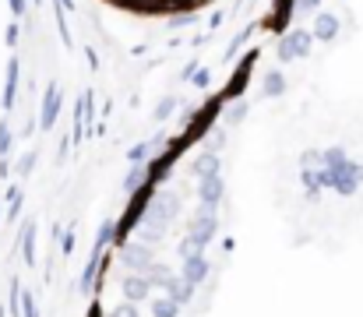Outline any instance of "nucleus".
Instances as JSON below:
<instances>
[{
  "mask_svg": "<svg viewBox=\"0 0 363 317\" xmlns=\"http://www.w3.org/2000/svg\"><path fill=\"white\" fill-rule=\"evenodd\" d=\"M191 82H194L198 89H208V71H198V67H194V78H191Z\"/></svg>",
  "mask_w": 363,
  "mask_h": 317,
  "instance_id": "obj_33",
  "label": "nucleus"
},
{
  "mask_svg": "<svg viewBox=\"0 0 363 317\" xmlns=\"http://www.w3.org/2000/svg\"><path fill=\"white\" fill-rule=\"evenodd\" d=\"M321 166V148H303L300 152V169H318Z\"/></svg>",
  "mask_w": 363,
  "mask_h": 317,
  "instance_id": "obj_24",
  "label": "nucleus"
},
{
  "mask_svg": "<svg viewBox=\"0 0 363 317\" xmlns=\"http://www.w3.org/2000/svg\"><path fill=\"white\" fill-rule=\"evenodd\" d=\"M14 39H18V25H7V43L14 46Z\"/></svg>",
  "mask_w": 363,
  "mask_h": 317,
  "instance_id": "obj_35",
  "label": "nucleus"
},
{
  "mask_svg": "<svg viewBox=\"0 0 363 317\" xmlns=\"http://www.w3.org/2000/svg\"><path fill=\"white\" fill-rule=\"evenodd\" d=\"M71 250H74V233L64 236V254H71Z\"/></svg>",
  "mask_w": 363,
  "mask_h": 317,
  "instance_id": "obj_34",
  "label": "nucleus"
},
{
  "mask_svg": "<svg viewBox=\"0 0 363 317\" xmlns=\"http://www.w3.org/2000/svg\"><path fill=\"white\" fill-rule=\"evenodd\" d=\"M216 233H219V205H201L198 201V211H194L191 229H187V240L198 243V247H205Z\"/></svg>",
  "mask_w": 363,
  "mask_h": 317,
  "instance_id": "obj_2",
  "label": "nucleus"
},
{
  "mask_svg": "<svg viewBox=\"0 0 363 317\" xmlns=\"http://www.w3.org/2000/svg\"><path fill=\"white\" fill-rule=\"evenodd\" d=\"M300 184H303L307 201H318V198H321V180H318V169H300Z\"/></svg>",
  "mask_w": 363,
  "mask_h": 317,
  "instance_id": "obj_18",
  "label": "nucleus"
},
{
  "mask_svg": "<svg viewBox=\"0 0 363 317\" xmlns=\"http://www.w3.org/2000/svg\"><path fill=\"white\" fill-rule=\"evenodd\" d=\"M145 279H148V286H152V289H159V293H169V289L177 286V279H180V275H177L169 265H155V261H152V265L145 268Z\"/></svg>",
  "mask_w": 363,
  "mask_h": 317,
  "instance_id": "obj_9",
  "label": "nucleus"
},
{
  "mask_svg": "<svg viewBox=\"0 0 363 317\" xmlns=\"http://www.w3.org/2000/svg\"><path fill=\"white\" fill-rule=\"evenodd\" d=\"M32 166H35V152H28V155H21V162H18V173L25 177V173H32Z\"/></svg>",
  "mask_w": 363,
  "mask_h": 317,
  "instance_id": "obj_32",
  "label": "nucleus"
},
{
  "mask_svg": "<svg viewBox=\"0 0 363 317\" xmlns=\"http://www.w3.org/2000/svg\"><path fill=\"white\" fill-rule=\"evenodd\" d=\"M123 265H127L130 272H145V268L152 265V247L141 243V240H138V243H127V247H123Z\"/></svg>",
  "mask_w": 363,
  "mask_h": 317,
  "instance_id": "obj_10",
  "label": "nucleus"
},
{
  "mask_svg": "<svg viewBox=\"0 0 363 317\" xmlns=\"http://www.w3.org/2000/svg\"><path fill=\"white\" fill-rule=\"evenodd\" d=\"M60 106H64V92H60V85H50V92H46V99H43V109H39V127H43V130H50V127L57 123Z\"/></svg>",
  "mask_w": 363,
  "mask_h": 317,
  "instance_id": "obj_8",
  "label": "nucleus"
},
{
  "mask_svg": "<svg viewBox=\"0 0 363 317\" xmlns=\"http://www.w3.org/2000/svg\"><path fill=\"white\" fill-rule=\"evenodd\" d=\"M159 148H162V138H152V141H141V145H134V148L127 152V162H130V166H141V162H145V159H148L152 152H159Z\"/></svg>",
  "mask_w": 363,
  "mask_h": 317,
  "instance_id": "obj_15",
  "label": "nucleus"
},
{
  "mask_svg": "<svg viewBox=\"0 0 363 317\" xmlns=\"http://www.w3.org/2000/svg\"><path fill=\"white\" fill-rule=\"evenodd\" d=\"M226 198V180L223 173H212V177H201L198 180V201L201 205H223Z\"/></svg>",
  "mask_w": 363,
  "mask_h": 317,
  "instance_id": "obj_5",
  "label": "nucleus"
},
{
  "mask_svg": "<svg viewBox=\"0 0 363 317\" xmlns=\"http://www.w3.org/2000/svg\"><path fill=\"white\" fill-rule=\"evenodd\" d=\"M243 116H247V103H237L230 113H226V120H230V123H240Z\"/></svg>",
  "mask_w": 363,
  "mask_h": 317,
  "instance_id": "obj_31",
  "label": "nucleus"
},
{
  "mask_svg": "<svg viewBox=\"0 0 363 317\" xmlns=\"http://www.w3.org/2000/svg\"><path fill=\"white\" fill-rule=\"evenodd\" d=\"M261 92H264L268 99H279V96L286 92V74H282V71H272V74H264V85H261Z\"/></svg>",
  "mask_w": 363,
  "mask_h": 317,
  "instance_id": "obj_17",
  "label": "nucleus"
},
{
  "mask_svg": "<svg viewBox=\"0 0 363 317\" xmlns=\"http://www.w3.org/2000/svg\"><path fill=\"white\" fill-rule=\"evenodd\" d=\"M212 173H223V159H219V152H201L191 162V177L201 180V177H212Z\"/></svg>",
  "mask_w": 363,
  "mask_h": 317,
  "instance_id": "obj_12",
  "label": "nucleus"
},
{
  "mask_svg": "<svg viewBox=\"0 0 363 317\" xmlns=\"http://www.w3.org/2000/svg\"><path fill=\"white\" fill-rule=\"evenodd\" d=\"M194 293H198V286H191V282H184V279H177V286H173V289H169L166 296H169V300H173V304H177V307L184 311L187 304H194Z\"/></svg>",
  "mask_w": 363,
  "mask_h": 317,
  "instance_id": "obj_16",
  "label": "nucleus"
},
{
  "mask_svg": "<svg viewBox=\"0 0 363 317\" xmlns=\"http://www.w3.org/2000/svg\"><path fill=\"white\" fill-rule=\"evenodd\" d=\"M134 229L141 233V243H148V247H152V243H159V240H162V233H166L162 226H152V222H138Z\"/></svg>",
  "mask_w": 363,
  "mask_h": 317,
  "instance_id": "obj_22",
  "label": "nucleus"
},
{
  "mask_svg": "<svg viewBox=\"0 0 363 317\" xmlns=\"http://www.w3.org/2000/svg\"><path fill=\"white\" fill-rule=\"evenodd\" d=\"M11 148V123L7 120H0V155Z\"/></svg>",
  "mask_w": 363,
  "mask_h": 317,
  "instance_id": "obj_30",
  "label": "nucleus"
},
{
  "mask_svg": "<svg viewBox=\"0 0 363 317\" xmlns=\"http://www.w3.org/2000/svg\"><path fill=\"white\" fill-rule=\"evenodd\" d=\"M106 317H141V314H138V304H127V300H123V304H117Z\"/></svg>",
  "mask_w": 363,
  "mask_h": 317,
  "instance_id": "obj_27",
  "label": "nucleus"
},
{
  "mask_svg": "<svg viewBox=\"0 0 363 317\" xmlns=\"http://www.w3.org/2000/svg\"><path fill=\"white\" fill-rule=\"evenodd\" d=\"M339 28H342V25H339V18H335L332 11H321V14L314 18L311 35H314V39H321V43H332V39L339 35Z\"/></svg>",
  "mask_w": 363,
  "mask_h": 317,
  "instance_id": "obj_11",
  "label": "nucleus"
},
{
  "mask_svg": "<svg viewBox=\"0 0 363 317\" xmlns=\"http://www.w3.org/2000/svg\"><path fill=\"white\" fill-rule=\"evenodd\" d=\"M173 109H177V99H173V96H166L162 103L155 106V120H159V123H162V120H169V116H173Z\"/></svg>",
  "mask_w": 363,
  "mask_h": 317,
  "instance_id": "obj_26",
  "label": "nucleus"
},
{
  "mask_svg": "<svg viewBox=\"0 0 363 317\" xmlns=\"http://www.w3.org/2000/svg\"><path fill=\"white\" fill-rule=\"evenodd\" d=\"M318 4H321V0H296V18L314 14V11H318Z\"/></svg>",
  "mask_w": 363,
  "mask_h": 317,
  "instance_id": "obj_29",
  "label": "nucleus"
},
{
  "mask_svg": "<svg viewBox=\"0 0 363 317\" xmlns=\"http://www.w3.org/2000/svg\"><path fill=\"white\" fill-rule=\"evenodd\" d=\"M318 180H321V191H335L342 198H353L357 187L363 184V162L346 155L339 166H318Z\"/></svg>",
  "mask_w": 363,
  "mask_h": 317,
  "instance_id": "obj_1",
  "label": "nucleus"
},
{
  "mask_svg": "<svg viewBox=\"0 0 363 317\" xmlns=\"http://www.w3.org/2000/svg\"><path fill=\"white\" fill-rule=\"evenodd\" d=\"M121 289H123V300H127V304H145V300L152 296V286H148L145 272H130L121 282Z\"/></svg>",
  "mask_w": 363,
  "mask_h": 317,
  "instance_id": "obj_7",
  "label": "nucleus"
},
{
  "mask_svg": "<svg viewBox=\"0 0 363 317\" xmlns=\"http://www.w3.org/2000/svg\"><path fill=\"white\" fill-rule=\"evenodd\" d=\"M177 211H180V194H173V191H159V198H152L145 208H141V222H152V226H169L173 218H177Z\"/></svg>",
  "mask_w": 363,
  "mask_h": 317,
  "instance_id": "obj_3",
  "label": "nucleus"
},
{
  "mask_svg": "<svg viewBox=\"0 0 363 317\" xmlns=\"http://www.w3.org/2000/svg\"><path fill=\"white\" fill-rule=\"evenodd\" d=\"M7 4H11V11H14V14H21V11H25V0H7Z\"/></svg>",
  "mask_w": 363,
  "mask_h": 317,
  "instance_id": "obj_36",
  "label": "nucleus"
},
{
  "mask_svg": "<svg viewBox=\"0 0 363 317\" xmlns=\"http://www.w3.org/2000/svg\"><path fill=\"white\" fill-rule=\"evenodd\" d=\"M148 311H152V317H180V307H177L166 293H162V296H155Z\"/></svg>",
  "mask_w": 363,
  "mask_h": 317,
  "instance_id": "obj_19",
  "label": "nucleus"
},
{
  "mask_svg": "<svg viewBox=\"0 0 363 317\" xmlns=\"http://www.w3.org/2000/svg\"><path fill=\"white\" fill-rule=\"evenodd\" d=\"M346 159V148L342 145H328V148H321V166H339Z\"/></svg>",
  "mask_w": 363,
  "mask_h": 317,
  "instance_id": "obj_23",
  "label": "nucleus"
},
{
  "mask_svg": "<svg viewBox=\"0 0 363 317\" xmlns=\"http://www.w3.org/2000/svg\"><path fill=\"white\" fill-rule=\"evenodd\" d=\"M223 148H226V130H208L205 152H223Z\"/></svg>",
  "mask_w": 363,
  "mask_h": 317,
  "instance_id": "obj_25",
  "label": "nucleus"
},
{
  "mask_svg": "<svg viewBox=\"0 0 363 317\" xmlns=\"http://www.w3.org/2000/svg\"><path fill=\"white\" fill-rule=\"evenodd\" d=\"M99 257H103V247H92V257H89V265H85V275H82V282H78V289H82V293H92V286H96V275H99Z\"/></svg>",
  "mask_w": 363,
  "mask_h": 317,
  "instance_id": "obj_14",
  "label": "nucleus"
},
{
  "mask_svg": "<svg viewBox=\"0 0 363 317\" xmlns=\"http://www.w3.org/2000/svg\"><path fill=\"white\" fill-rule=\"evenodd\" d=\"M21 257H25L28 265L35 261V226H32V222L21 229Z\"/></svg>",
  "mask_w": 363,
  "mask_h": 317,
  "instance_id": "obj_20",
  "label": "nucleus"
},
{
  "mask_svg": "<svg viewBox=\"0 0 363 317\" xmlns=\"http://www.w3.org/2000/svg\"><path fill=\"white\" fill-rule=\"evenodd\" d=\"M311 43H314L311 28H293V32H286V39L279 43V60H296V57H307V53H311Z\"/></svg>",
  "mask_w": 363,
  "mask_h": 317,
  "instance_id": "obj_4",
  "label": "nucleus"
},
{
  "mask_svg": "<svg viewBox=\"0 0 363 317\" xmlns=\"http://www.w3.org/2000/svg\"><path fill=\"white\" fill-rule=\"evenodd\" d=\"M18 296H21V304H18V307H21V317H39V311H35V300H32L28 293H18Z\"/></svg>",
  "mask_w": 363,
  "mask_h": 317,
  "instance_id": "obj_28",
  "label": "nucleus"
},
{
  "mask_svg": "<svg viewBox=\"0 0 363 317\" xmlns=\"http://www.w3.org/2000/svg\"><path fill=\"white\" fill-rule=\"evenodd\" d=\"M18 60H7V78H4V109H14V92H18Z\"/></svg>",
  "mask_w": 363,
  "mask_h": 317,
  "instance_id": "obj_13",
  "label": "nucleus"
},
{
  "mask_svg": "<svg viewBox=\"0 0 363 317\" xmlns=\"http://www.w3.org/2000/svg\"><path fill=\"white\" fill-rule=\"evenodd\" d=\"M208 275H212V268H208V257H205V254H191V257H184V268H180V279H184V282H191V286H205Z\"/></svg>",
  "mask_w": 363,
  "mask_h": 317,
  "instance_id": "obj_6",
  "label": "nucleus"
},
{
  "mask_svg": "<svg viewBox=\"0 0 363 317\" xmlns=\"http://www.w3.org/2000/svg\"><path fill=\"white\" fill-rule=\"evenodd\" d=\"M145 187V169L141 166H130V173L123 177V194H138Z\"/></svg>",
  "mask_w": 363,
  "mask_h": 317,
  "instance_id": "obj_21",
  "label": "nucleus"
}]
</instances>
